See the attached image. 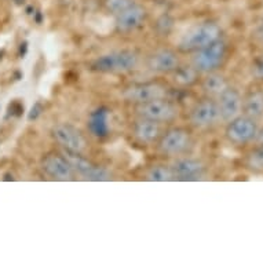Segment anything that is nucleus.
Listing matches in <instances>:
<instances>
[{
  "label": "nucleus",
  "mask_w": 263,
  "mask_h": 263,
  "mask_svg": "<svg viewBox=\"0 0 263 263\" xmlns=\"http://www.w3.org/2000/svg\"><path fill=\"white\" fill-rule=\"evenodd\" d=\"M141 55L134 48H120L97 57L90 65V69L104 74H127L139 66Z\"/></svg>",
  "instance_id": "nucleus-1"
},
{
  "label": "nucleus",
  "mask_w": 263,
  "mask_h": 263,
  "mask_svg": "<svg viewBox=\"0 0 263 263\" xmlns=\"http://www.w3.org/2000/svg\"><path fill=\"white\" fill-rule=\"evenodd\" d=\"M193 131L186 125H167L155 145L156 152L165 159H177L187 155L193 147Z\"/></svg>",
  "instance_id": "nucleus-2"
},
{
  "label": "nucleus",
  "mask_w": 263,
  "mask_h": 263,
  "mask_svg": "<svg viewBox=\"0 0 263 263\" xmlns=\"http://www.w3.org/2000/svg\"><path fill=\"white\" fill-rule=\"evenodd\" d=\"M222 37V29L216 22L205 21L196 24L181 36L177 50L181 54H192L207 47Z\"/></svg>",
  "instance_id": "nucleus-3"
},
{
  "label": "nucleus",
  "mask_w": 263,
  "mask_h": 263,
  "mask_svg": "<svg viewBox=\"0 0 263 263\" xmlns=\"http://www.w3.org/2000/svg\"><path fill=\"white\" fill-rule=\"evenodd\" d=\"M133 112L137 117H143L161 124L170 125L181 116V106L170 97H164V98L147 101L143 104L133 105Z\"/></svg>",
  "instance_id": "nucleus-4"
},
{
  "label": "nucleus",
  "mask_w": 263,
  "mask_h": 263,
  "mask_svg": "<svg viewBox=\"0 0 263 263\" xmlns=\"http://www.w3.org/2000/svg\"><path fill=\"white\" fill-rule=\"evenodd\" d=\"M170 86L159 80H149V82L133 83L121 88V100L125 101L129 105H138L147 102V101L156 100V98H164L170 97Z\"/></svg>",
  "instance_id": "nucleus-5"
},
{
  "label": "nucleus",
  "mask_w": 263,
  "mask_h": 263,
  "mask_svg": "<svg viewBox=\"0 0 263 263\" xmlns=\"http://www.w3.org/2000/svg\"><path fill=\"white\" fill-rule=\"evenodd\" d=\"M228 55V44L224 40L218 39L207 47L190 54V64L193 65L200 73H208L214 70H219Z\"/></svg>",
  "instance_id": "nucleus-6"
},
{
  "label": "nucleus",
  "mask_w": 263,
  "mask_h": 263,
  "mask_svg": "<svg viewBox=\"0 0 263 263\" xmlns=\"http://www.w3.org/2000/svg\"><path fill=\"white\" fill-rule=\"evenodd\" d=\"M51 137L61 151L86 155L88 141L82 131L69 123H58L51 128Z\"/></svg>",
  "instance_id": "nucleus-7"
},
{
  "label": "nucleus",
  "mask_w": 263,
  "mask_h": 263,
  "mask_svg": "<svg viewBox=\"0 0 263 263\" xmlns=\"http://www.w3.org/2000/svg\"><path fill=\"white\" fill-rule=\"evenodd\" d=\"M189 127L194 129L212 128L220 121L219 108L215 98L203 97L189 110Z\"/></svg>",
  "instance_id": "nucleus-8"
},
{
  "label": "nucleus",
  "mask_w": 263,
  "mask_h": 263,
  "mask_svg": "<svg viewBox=\"0 0 263 263\" xmlns=\"http://www.w3.org/2000/svg\"><path fill=\"white\" fill-rule=\"evenodd\" d=\"M40 170L52 181L68 182L73 181L76 178V173L72 168L69 160L66 159L62 152L51 151L43 155L40 159Z\"/></svg>",
  "instance_id": "nucleus-9"
},
{
  "label": "nucleus",
  "mask_w": 263,
  "mask_h": 263,
  "mask_svg": "<svg viewBox=\"0 0 263 263\" xmlns=\"http://www.w3.org/2000/svg\"><path fill=\"white\" fill-rule=\"evenodd\" d=\"M258 121L241 115L236 117L234 120L226 123L224 137L232 145L242 146V145L254 142L258 134Z\"/></svg>",
  "instance_id": "nucleus-10"
},
{
  "label": "nucleus",
  "mask_w": 263,
  "mask_h": 263,
  "mask_svg": "<svg viewBox=\"0 0 263 263\" xmlns=\"http://www.w3.org/2000/svg\"><path fill=\"white\" fill-rule=\"evenodd\" d=\"M69 160L72 168L79 177L84 178L87 181H109L112 179V174L106 167L100 165L91 159H88L86 155L82 153H70V152L61 151Z\"/></svg>",
  "instance_id": "nucleus-11"
},
{
  "label": "nucleus",
  "mask_w": 263,
  "mask_h": 263,
  "mask_svg": "<svg viewBox=\"0 0 263 263\" xmlns=\"http://www.w3.org/2000/svg\"><path fill=\"white\" fill-rule=\"evenodd\" d=\"M181 64V52L173 48H157L146 57L147 70L159 76H170Z\"/></svg>",
  "instance_id": "nucleus-12"
},
{
  "label": "nucleus",
  "mask_w": 263,
  "mask_h": 263,
  "mask_svg": "<svg viewBox=\"0 0 263 263\" xmlns=\"http://www.w3.org/2000/svg\"><path fill=\"white\" fill-rule=\"evenodd\" d=\"M167 125L157 123V121L137 117L129 125V134L133 137V141L138 145L143 146H155L164 133Z\"/></svg>",
  "instance_id": "nucleus-13"
},
{
  "label": "nucleus",
  "mask_w": 263,
  "mask_h": 263,
  "mask_svg": "<svg viewBox=\"0 0 263 263\" xmlns=\"http://www.w3.org/2000/svg\"><path fill=\"white\" fill-rule=\"evenodd\" d=\"M147 15L149 13L146 7L135 2L134 5L129 6L128 9H125L115 17V28L121 35L134 33L135 30L142 28L143 24L146 22Z\"/></svg>",
  "instance_id": "nucleus-14"
},
{
  "label": "nucleus",
  "mask_w": 263,
  "mask_h": 263,
  "mask_svg": "<svg viewBox=\"0 0 263 263\" xmlns=\"http://www.w3.org/2000/svg\"><path fill=\"white\" fill-rule=\"evenodd\" d=\"M170 165L173 168L175 181H199L207 171V167L201 160L187 155L173 159Z\"/></svg>",
  "instance_id": "nucleus-15"
},
{
  "label": "nucleus",
  "mask_w": 263,
  "mask_h": 263,
  "mask_svg": "<svg viewBox=\"0 0 263 263\" xmlns=\"http://www.w3.org/2000/svg\"><path fill=\"white\" fill-rule=\"evenodd\" d=\"M216 104L219 108L220 121L223 123H229L242 115V95L234 87L229 86L216 98Z\"/></svg>",
  "instance_id": "nucleus-16"
},
{
  "label": "nucleus",
  "mask_w": 263,
  "mask_h": 263,
  "mask_svg": "<svg viewBox=\"0 0 263 263\" xmlns=\"http://www.w3.org/2000/svg\"><path fill=\"white\" fill-rule=\"evenodd\" d=\"M199 84L201 91H203L204 97H211V98H215V100L230 86L228 79L224 78V74L220 73L219 70L204 73L200 79Z\"/></svg>",
  "instance_id": "nucleus-17"
},
{
  "label": "nucleus",
  "mask_w": 263,
  "mask_h": 263,
  "mask_svg": "<svg viewBox=\"0 0 263 263\" xmlns=\"http://www.w3.org/2000/svg\"><path fill=\"white\" fill-rule=\"evenodd\" d=\"M242 115L255 121L263 119V88L252 87L242 97Z\"/></svg>",
  "instance_id": "nucleus-18"
},
{
  "label": "nucleus",
  "mask_w": 263,
  "mask_h": 263,
  "mask_svg": "<svg viewBox=\"0 0 263 263\" xmlns=\"http://www.w3.org/2000/svg\"><path fill=\"white\" fill-rule=\"evenodd\" d=\"M201 76H203V74L200 73L199 70L196 69L190 62L189 64H183V62H182L177 69L170 74V78H171V82H173L174 86L178 87V88H183V90L196 86V84H199Z\"/></svg>",
  "instance_id": "nucleus-19"
},
{
  "label": "nucleus",
  "mask_w": 263,
  "mask_h": 263,
  "mask_svg": "<svg viewBox=\"0 0 263 263\" xmlns=\"http://www.w3.org/2000/svg\"><path fill=\"white\" fill-rule=\"evenodd\" d=\"M143 179L149 182H171L175 181V177L170 163H156L145 170Z\"/></svg>",
  "instance_id": "nucleus-20"
},
{
  "label": "nucleus",
  "mask_w": 263,
  "mask_h": 263,
  "mask_svg": "<svg viewBox=\"0 0 263 263\" xmlns=\"http://www.w3.org/2000/svg\"><path fill=\"white\" fill-rule=\"evenodd\" d=\"M244 167L254 174H263V145L252 147L244 157Z\"/></svg>",
  "instance_id": "nucleus-21"
},
{
  "label": "nucleus",
  "mask_w": 263,
  "mask_h": 263,
  "mask_svg": "<svg viewBox=\"0 0 263 263\" xmlns=\"http://www.w3.org/2000/svg\"><path fill=\"white\" fill-rule=\"evenodd\" d=\"M90 128L92 135L95 137H105L106 133H108V113L105 110H97L95 113L91 115L90 119Z\"/></svg>",
  "instance_id": "nucleus-22"
},
{
  "label": "nucleus",
  "mask_w": 263,
  "mask_h": 263,
  "mask_svg": "<svg viewBox=\"0 0 263 263\" xmlns=\"http://www.w3.org/2000/svg\"><path fill=\"white\" fill-rule=\"evenodd\" d=\"M137 0H104V7L109 14H112L113 17H116L117 14L128 9L129 6H133Z\"/></svg>",
  "instance_id": "nucleus-23"
},
{
  "label": "nucleus",
  "mask_w": 263,
  "mask_h": 263,
  "mask_svg": "<svg viewBox=\"0 0 263 263\" xmlns=\"http://www.w3.org/2000/svg\"><path fill=\"white\" fill-rule=\"evenodd\" d=\"M251 73L256 80L263 82V55L254 60V62L251 65Z\"/></svg>",
  "instance_id": "nucleus-24"
},
{
  "label": "nucleus",
  "mask_w": 263,
  "mask_h": 263,
  "mask_svg": "<svg viewBox=\"0 0 263 263\" xmlns=\"http://www.w3.org/2000/svg\"><path fill=\"white\" fill-rule=\"evenodd\" d=\"M256 145H263V127L258 128V134H256V138L254 141Z\"/></svg>",
  "instance_id": "nucleus-25"
}]
</instances>
